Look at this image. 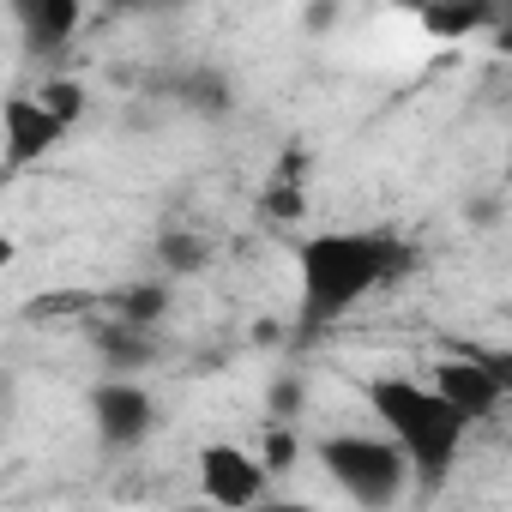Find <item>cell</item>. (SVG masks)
Masks as SVG:
<instances>
[{
  "mask_svg": "<svg viewBox=\"0 0 512 512\" xmlns=\"http://www.w3.org/2000/svg\"><path fill=\"white\" fill-rule=\"evenodd\" d=\"M410 266V247L386 229H320L296 247L302 272V326H326L350 314L362 296L386 290Z\"/></svg>",
  "mask_w": 512,
  "mask_h": 512,
  "instance_id": "cell-1",
  "label": "cell"
},
{
  "mask_svg": "<svg viewBox=\"0 0 512 512\" xmlns=\"http://www.w3.org/2000/svg\"><path fill=\"white\" fill-rule=\"evenodd\" d=\"M368 410L386 422V440L404 452V464H410L416 482L434 488V482L452 476L470 422H464L434 386H416V380H404V374H374V380H368Z\"/></svg>",
  "mask_w": 512,
  "mask_h": 512,
  "instance_id": "cell-2",
  "label": "cell"
},
{
  "mask_svg": "<svg viewBox=\"0 0 512 512\" xmlns=\"http://www.w3.org/2000/svg\"><path fill=\"white\" fill-rule=\"evenodd\" d=\"M320 464L362 512H386L410 488V464H404V452L386 434H326L320 440Z\"/></svg>",
  "mask_w": 512,
  "mask_h": 512,
  "instance_id": "cell-3",
  "label": "cell"
},
{
  "mask_svg": "<svg viewBox=\"0 0 512 512\" xmlns=\"http://www.w3.org/2000/svg\"><path fill=\"white\" fill-rule=\"evenodd\" d=\"M464 422H488L506 392H512V362L506 356H488V350H458V356H440L434 362V380H428Z\"/></svg>",
  "mask_w": 512,
  "mask_h": 512,
  "instance_id": "cell-4",
  "label": "cell"
},
{
  "mask_svg": "<svg viewBox=\"0 0 512 512\" xmlns=\"http://www.w3.org/2000/svg\"><path fill=\"white\" fill-rule=\"evenodd\" d=\"M266 470H260V458L253 452H241V446H205L199 452V494L217 506V512H253L260 506V494H266Z\"/></svg>",
  "mask_w": 512,
  "mask_h": 512,
  "instance_id": "cell-5",
  "label": "cell"
},
{
  "mask_svg": "<svg viewBox=\"0 0 512 512\" xmlns=\"http://www.w3.org/2000/svg\"><path fill=\"white\" fill-rule=\"evenodd\" d=\"M91 422H97L103 446H139L157 422V404L139 380H109L91 392Z\"/></svg>",
  "mask_w": 512,
  "mask_h": 512,
  "instance_id": "cell-6",
  "label": "cell"
},
{
  "mask_svg": "<svg viewBox=\"0 0 512 512\" xmlns=\"http://www.w3.org/2000/svg\"><path fill=\"white\" fill-rule=\"evenodd\" d=\"M61 121L31 97V91H19V97H7L0 103V145H7V163L13 169H25V163H37V157H49L55 145H61Z\"/></svg>",
  "mask_w": 512,
  "mask_h": 512,
  "instance_id": "cell-7",
  "label": "cell"
},
{
  "mask_svg": "<svg viewBox=\"0 0 512 512\" xmlns=\"http://www.w3.org/2000/svg\"><path fill=\"white\" fill-rule=\"evenodd\" d=\"M169 91H175V103L193 109V115H229V109H235V85H229V73H217V67H181V73L169 79Z\"/></svg>",
  "mask_w": 512,
  "mask_h": 512,
  "instance_id": "cell-8",
  "label": "cell"
},
{
  "mask_svg": "<svg viewBox=\"0 0 512 512\" xmlns=\"http://www.w3.org/2000/svg\"><path fill=\"white\" fill-rule=\"evenodd\" d=\"M19 19L31 31V49L37 55H55L79 31V0H31V7H19Z\"/></svg>",
  "mask_w": 512,
  "mask_h": 512,
  "instance_id": "cell-9",
  "label": "cell"
},
{
  "mask_svg": "<svg viewBox=\"0 0 512 512\" xmlns=\"http://www.w3.org/2000/svg\"><path fill=\"white\" fill-rule=\"evenodd\" d=\"M97 356L115 368V380H133L139 368H151L157 362V344H151V332H133V326H97Z\"/></svg>",
  "mask_w": 512,
  "mask_h": 512,
  "instance_id": "cell-10",
  "label": "cell"
},
{
  "mask_svg": "<svg viewBox=\"0 0 512 512\" xmlns=\"http://www.w3.org/2000/svg\"><path fill=\"white\" fill-rule=\"evenodd\" d=\"M494 25V7L488 0H446V7H422V31L440 37V43H464L476 31Z\"/></svg>",
  "mask_w": 512,
  "mask_h": 512,
  "instance_id": "cell-11",
  "label": "cell"
},
{
  "mask_svg": "<svg viewBox=\"0 0 512 512\" xmlns=\"http://www.w3.org/2000/svg\"><path fill=\"white\" fill-rule=\"evenodd\" d=\"M157 266H163V272H175V278H193V272H205V266H211V241H205V235H193V229H169V235L157 241Z\"/></svg>",
  "mask_w": 512,
  "mask_h": 512,
  "instance_id": "cell-12",
  "label": "cell"
},
{
  "mask_svg": "<svg viewBox=\"0 0 512 512\" xmlns=\"http://www.w3.org/2000/svg\"><path fill=\"white\" fill-rule=\"evenodd\" d=\"M163 308H169V290L163 284H133V290L115 296V320L133 326V332H151L163 320Z\"/></svg>",
  "mask_w": 512,
  "mask_h": 512,
  "instance_id": "cell-13",
  "label": "cell"
},
{
  "mask_svg": "<svg viewBox=\"0 0 512 512\" xmlns=\"http://www.w3.org/2000/svg\"><path fill=\"white\" fill-rule=\"evenodd\" d=\"M31 97H37V103H43V109H49L61 127H73V121L85 115V103H91L79 79H49V85H43V91H31Z\"/></svg>",
  "mask_w": 512,
  "mask_h": 512,
  "instance_id": "cell-14",
  "label": "cell"
},
{
  "mask_svg": "<svg viewBox=\"0 0 512 512\" xmlns=\"http://www.w3.org/2000/svg\"><path fill=\"white\" fill-rule=\"evenodd\" d=\"M290 464H296V434H290V428H272L266 446H260V470L278 476V470H290Z\"/></svg>",
  "mask_w": 512,
  "mask_h": 512,
  "instance_id": "cell-15",
  "label": "cell"
},
{
  "mask_svg": "<svg viewBox=\"0 0 512 512\" xmlns=\"http://www.w3.org/2000/svg\"><path fill=\"white\" fill-rule=\"evenodd\" d=\"M266 410H272V428H290V416L302 410V380H278L266 392Z\"/></svg>",
  "mask_w": 512,
  "mask_h": 512,
  "instance_id": "cell-16",
  "label": "cell"
},
{
  "mask_svg": "<svg viewBox=\"0 0 512 512\" xmlns=\"http://www.w3.org/2000/svg\"><path fill=\"white\" fill-rule=\"evenodd\" d=\"M13 404H19V380H13L7 368H0V422L13 416Z\"/></svg>",
  "mask_w": 512,
  "mask_h": 512,
  "instance_id": "cell-17",
  "label": "cell"
},
{
  "mask_svg": "<svg viewBox=\"0 0 512 512\" xmlns=\"http://www.w3.org/2000/svg\"><path fill=\"white\" fill-rule=\"evenodd\" d=\"M302 25H308V31H332V25H338V7H308Z\"/></svg>",
  "mask_w": 512,
  "mask_h": 512,
  "instance_id": "cell-18",
  "label": "cell"
},
{
  "mask_svg": "<svg viewBox=\"0 0 512 512\" xmlns=\"http://www.w3.org/2000/svg\"><path fill=\"white\" fill-rule=\"evenodd\" d=\"M253 512H320V506H308V500H272V506H266V500H260Z\"/></svg>",
  "mask_w": 512,
  "mask_h": 512,
  "instance_id": "cell-19",
  "label": "cell"
},
{
  "mask_svg": "<svg viewBox=\"0 0 512 512\" xmlns=\"http://www.w3.org/2000/svg\"><path fill=\"white\" fill-rule=\"evenodd\" d=\"M13 260H19V241H13V235H7V229H0V272H7V266H13Z\"/></svg>",
  "mask_w": 512,
  "mask_h": 512,
  "instance_id": "cell-20",
  "label": "cell"
}]
</instances>
